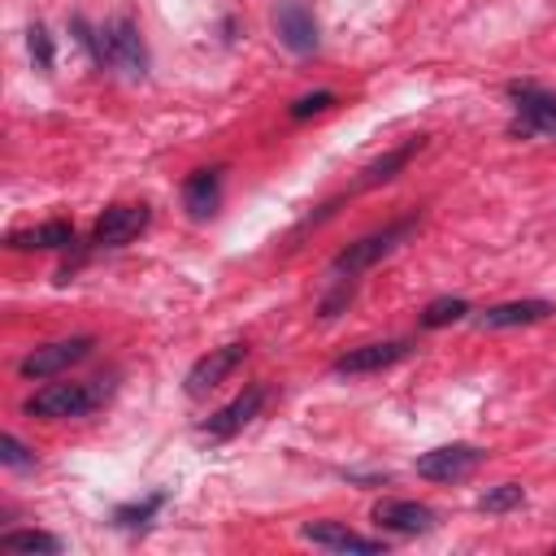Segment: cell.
<instances>
[{"instance_id":"1","label":"cell","mask_w":556,"mask_h":556,"mask_svg":"<svg viewBox=\"0 0 556 556\" xmlns=\"http://www.w3.org/2000/svg\"><path fill=\"white\" fill-rule=\"evenodd\" d=\"M417 226H421V217L408 213V217H400V222H387V226L361 235L356 243H348L343 252H334V261H330V278H356V274H365L369 265H378L382 256H391Z\"/></svg>"},{"instance_id":"2","label":"cell","mask_w":556,"mask_h":556,"mask_svg":"<svg viewBox=\"0 0 556 556\" xmlns=\"http://www.w3.org/2000/svg\"><path fill=\"white\" fill-rule=\"evenodd\" d=\"M508 100H513V122L508 130L521 139H556V96L543 91L539 83H508Z\"/></svg>"},{"instance_id":"3","label":"cell","mask_w":556,"mask_h":556,"mask_svg":"<svg viewBox=\"0 0 556 556\" xmlns=\"http://www.w3.org/2000/svg\"><path fill=\"white\" fill-rule=\"evenodd\" d=\"M104 400V387H87V382H48L26 400V417H43V421H61V417H87L96 404Z\"/></svg>"},{"instance_id":"4","label":"cell","mask_w":556,"mask_h":556,"mask_svg":"<svg viewBox=\"0 0 556 556\" xmlns=\"http://www.w3.org/2000/svg\"><path fill=\"white\" fill-rule=\"evenodd\" d=\"M100 43H104V65L122 70L126 78H143L148 74V43L135 26V17L117 13L100 26Z\"/></svg>"},{"instance_id":"5","label":"cell","mask_w":556,"mask_h":556,"mask_svg":"<svg viewBox=\"0 0 556 556\" xmlns=\"http://www.w3.org/2000/svg\"><path fill=\"white\" fill-rule=\"evenodd\" d=\"M486 460V447L478 443H443V447H430L413 460V469L426 478V482H460L469 478L478 465Z\"/></svg>"},{"instance_id":"6","label":"cell","mask_w":556,"mask_h":556,"mask_svg":"<svg viewBox=\"0 0 556 556\" xmlns=\"http://www.w3.org/2000/svg\"><path fill=\"white\" fill-rule=\"evenodd\" d=\"M413 339H378V343H361V348H348L334 365H330V374H339V378H361V374H382V369H391V365H400L404 356H413Z\"/></svg>"},{"instance_id":"7","label":"cell","mask_w":556,"mask_h":556,"mask_svg":"<svg viewBox=\"0 0 556 556\" xmlns=\"http://www.w3.org/2000/svg\"><path fill=\"white\" fill-rule=\"evenodd\" d=\"M269 17H274L278 43H282L287 52H295V56L317 52V43H321V26H317V17H313V9H308L304 0H278Z\"/></svg>"},{"instance_id":"8","label":"cell","mask_w":556,"mask_h":556,"mask_svg":"<svg viewBox=\"0 0 556 556\" xmlns=\"http://www.w3.org/2000/svg\"><path fill=\"white\" fill-rule=\"evenodd\" d=\"M91 348H96L91 334H70V339L43 343V348H35L30 356L17 361V374H22V378H52V374H65L70 365H78L83 356H91Z\"/></svg>"},{"instance_id":"9","label":"cell","mask_w":556,"mask_h":556,"mask_svg":"<svg viewBox=\"0 0 556 556\" xmlns=\"http://www.w3.org/2000/svg\"><path fill=\"white\" fill-rule=\"evenodd\" d=\"M243 361H248V343H222V348H213L208 356H200V361L187 369V378H182L187 395H191V400L208 395V391H213L217 382H226Z\"/></svg>"},{"instance_id":"10","label":"cell","mask_w":556,"mask_h":556,"mask_svg":"<svg viewBox=\"0 0 556 556\" xmlns=\"http://www.w3.org/2000/svg\"><path fill=\"white\" fill-rule=\"evenodd\" d=\"M148 217H152L148 204H109L91 226V243L96 248H122L148 226Z\"/></svg>"},{"instance_id":"11","label":"cell","mask_w":556,"mask_h":556,"mask_svg":"<svg viewBox=\"0 0 556 556\" xmlns=\"http://www.w3.org/2000/svg\"><path fill=\"white\" fill-rule=\"evenodd\" d=\"M261 404H265V387L252 382V387H243L230 404H222V408L200 426V434H204V439H230V434H239V430L261 413Z\"/></svg>"},{"instance_id":"12","label":"cell","mask_w":556,"mask_h":556,"mask_svg":"<svg viewBox=\"0 0 556 556\" xmlns=\"http://www.w3.org/2000/svg\"><path fill=\"white\" fill-rule=\"evenodd\" d=\"M374 521L391 534H430L439 526V513L430 504H417V500H378Z\"/></svg>"},{"instance_id":"13","label":"cell","mask_w":556,"mask_h":556,"mask_svg":"<svg viewBox=\"0 0 556 556\" xmlns=\"http://www.w3.org/2000/svg\"><path fill=\"white\" fill-rule=\"evenodd\" d=\"M300 539L313 543V547H326V552H361V556H374V552L387 547L382 539L356 534V530H348L343 521H304V526H300Z\"/></svg>"},{"instance_id":"14","label":"cell","mask_w":556,"mask_h":556,"mask_svg":"<svg viewBox=\"0 0 556 556\" xmlns=\"http://www.w3.org/2000/svg\"><path fill=\"white\" fill-rule=\"evenodd\" d=\"M556 313L552 300H504V304H491L473 317L478 330H513V326H534V321H547Z\"/></svg>"},{"instance_id":"15","label":"cell","mask_w":556,"mask_h":556,"mask_svg":"<svg viewBox=\"0 0 556 556\" xmlns=\"http://www.w3.org/2000/svg\"><path fill=\"white\" fill-rule=\"evenodd\" d=\"M182 204H187V213H191L195 222L213 217L217 204H222V165H208V169L187 174V182H182Z\"/></svg>"},{"instance_id":"16","label":"cell","mask_w":556,"mask_h":556,"mask_svg":"<svg viewBox=\"0 0 556 556\" xmlns=\"http://www.w3.org/2000/svg\"><path fill=\"white\" fill-rule=\"evenodd\" d=\"M421 143H426V135H413V139H404L400 148H391V152H382L378 161H369L365 169H361V178L352 182V191H369V187H382V182H391L417 152H421Z\"/></svg>"},{"instance_id":"17","label":"cell","mask_w":556,"mask_h":556,"mask_svg":"<svg viewBox=\"0 0 556 556\" xmlns=\"http://www.w3.org/2000/svg\"><path fill=\"white\" fill-rule=\"evenodd\" d=\"M4 243H9L13 252H61V248L74 243V226L61 222V217H52V222H39V226H30V230H13Z\"/></svg>"},{"instance_id":"18","label":"cell","mask_w":556,"mask_h":556,"mask_svg":"<svg viewBox=\"0 0 556 556\" xmlns=\"http://www.w3.org/2000/svg\"><path fill=\"white\" fill-rule=\"evenodd\" d=\"M165 491H152V495H143V500H130V504H122V508H113V526H122V530H148V521L165 508Z\"/></svg>"},{"instance_id":"19","label":"cell","mask_w":556,"mask_h":556,"mask_svg":"<svg viewBox=\"0 0 556 556\" xmlns=\"http://www.w3.org/2000/svg\"><path fill=\"white\" fill-rule=\"evenodd\" d=\"M473 313V304L469 300H460V295H439V300H430L426 308H421V330H439V326H452V321H465Z\"/></svg>"},{"instance_id":"20","label":"cell","mask_w":556,"mask_h":556,"mask_svg":"<svg viewBox=\"0 0 556 556\" xmlns=\"http://www.w3.org/2000/svg\"><path fill=\"white\" fill-rule=\"evenodd\" d=\"M0 547L4 552H30V556H56L61 539L48 530H9V534H0Z\"/></svg>"},{"instance_id":"21","label":"cell","mask_w":556,"mask_h":556,"mask_svg":"<svg viewBox=\"0 0 556 556\" xmlns=\"http://www.w3.org/2000/svg\"><path fill=\"white\" fill-rule=\"evenodd\" d=\"M521 504H526L521 482H500V486H486V491L478 495V508H482V513H513V508H521Z\"/></svg>"},{"instance_id":"22","label":"cell","mask_w":556,"mask_h":556,"mask_svg":"<svg viewBox=\"0 0 556 556\" xmlns=\"http://www.w3.org/2000/svg\"><path fill=\"white\" fill-rule=\"evenodd\" d=\"M352 295H356V282H352V278H334V287H330V291L317 300V317H321V321L339 317V313L352 304Z\"/></svg>"},{"instance_id":"23","label":"cell","mask_w":556,"mask_h":556,"mask_svg":"<svg viewBox=\"0 0 556 556\" xmlns=\"http://www.w3.org/2000/svg\"><path fill=\"white\" fill-rule=\"evenodd\" d=\"M0 460L4 469H35V452L17 443V434H0Z\"/></svg>"},{"instance_id":"24","label":"cell","mask_w":556,"mask_h":556,"mask_svg":"<svg viewBox=\"0 0 556 556\" xmlns=\"http://www.w3.org/2000/svg\"><path fill=\"white\" fill-rule=\"evenodd\" d=\"M26 43H30V56H35V65H39V70H52V61H56V52H52V35H48L39 22L26 30Z\"/></svg>"},{"instance_id":"25","label":"cell","mask_w":556,"mask_h":556,"mask_svg":"<svg viewBox=\"0 0 556 556\" xmlns=\"http://www.w3.org/2000/svg\"><path fill=\"white\" fill-rule=\"evenodd\" d=\"M334 104V91H308V96H300L287 113H291V122H304V117H313V113H326Z\"/></svg>"}]
</instances>
